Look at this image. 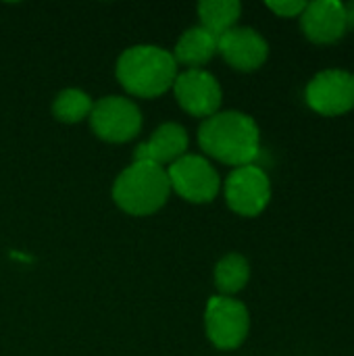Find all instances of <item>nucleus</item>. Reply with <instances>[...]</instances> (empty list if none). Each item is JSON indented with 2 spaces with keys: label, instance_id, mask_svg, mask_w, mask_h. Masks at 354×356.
Here are the masks:
<instances>
[{
  "label": "nucleus",
  "instance_id": "obj_14",
  "mask_svg": "<svg viewBox=\"0 0 354 356\" xmlns=\"http://www.w3.org/2000/svg\"><path fill=\"white\" fill-rule=\"evenodd\" d=\"M242 4L238 0H204L198 4V19L200 27L213 33L215 38H221L225 31L236 27V21L240 19Z\"/></svg>",
  "mask_w": 354,
  "mask_h": 356
},
{
  "label": "nucleus",
  "instance_id": "obj_3",
  "mask_svg": "<svg viewBox=\"0 0 354 356\" xmlns=\"http://www.w3.org/2000/svg\"><path fill=\"white\" fill-rule=\"evenodd\" d=\"M171 184L165 167L152 163L129 165L113 186V200L117 207L129 215L144 217L152 215L169 200Z\"/></svg>",
  "mask_w": 354,
  "mask_h": 356
},
{
  "label": "nucleus",
  "instance_id": "obj_2",
  "mask_svg": "<svg viewBox=\"0 0 354 356\" xmlns=\"http://www.w3.org/2000/svg\"><path fill=\"white\" fill-rule=\"evenodd\" d=\"M177 63L159 46H131L117 60V79L134 96L154 98L173 88Z\"/></svg>",
  "mask_w": 354,
  "mask_h": 356
},
{
  "label": "nucleus",
  "instance_id": "obj_4",
  "mask_svg": "<svg viewBox=\"0 0 354 356\" xmlns=\"http://www.w3.org/2000/svg\"><path fill=\"white\" fill-rule=\"evenodd\" d=\"M204 327L209 340L221 350L238 348L250 330L248 309L230 296H213L207 305Z\"/></svg>",
  "mask_w": 354,
  "mask_h": 356
},
{
  "label": "nucleus",
  "instance_id": "obj_9",
  "mask_svg": "<svg viewBox=\"0 0 354 356\" xmlns=\"http://www.w3.org/2000/svg\"><path fill=\"white\" fill-rule=\"evenodd\" d=\"M173 92L179 106L194 117H211L221 106V86L204 69H188L177 73L173 81Z\"/></svg>",
  "mask_w": 354,
  "mask_h": 356
},
{
  "label": "nucleus",
  "instance_id": "obj_17",
  "mask_svg": "<svg viewBox=\"0 0 354 356\" xmlns=\"http://www.w3.org/2000/svg\"><path fill=\"white\" fill-rule=\"evenodd\" d=\"M307 4L309 2L303 0H277V2H267V8H271L280 17H300Z\"/></svg>",
  "mask_w": 354,
  "mask_h": 356
},
{
  "label": "nucleus",
  "instance_id": "obj_15",
  "mask_svg": "<svg viewBox=\"0 0 354 356\" xmlns=\"http://www.w3.org/2000/svg\"><path fill=\"white\" fill-rule=\"evenodd\" d=\"M248 277H250L248 261L242 254H236V252L223 257L215 267V286L225 296L240 292L248 284Z\"/></svg>",
  "mask_w": 354,
  "mask_h": 356
},
{
  "label": "nucleus",
  "instance_id": "obj_11",
  "mask_svg": "<svg viewBox=\"0 0 354 356\" xmlns=\"http://www.w3.org/2000/svg\"><path fill=\"white\" fill-rule=\"evenodd\" d=\"M217 52L234 69L255 71L267 60L269 46L259 31L250 27H234L217 38Z\"/></svg>",
  "mask_w": 354,
  "mask_h": 356
},
{
  "label": "nucleus",
  "instance_id": "obj_18",
  "mask_svg": "<svg viewBox=\"0 0 354 356\" xmlns=\"http://www.w3.org/2000/svg\"><path fill=\"white\" fill-rule=\"evenodd\" d=\"M346 8V19H348V27H354V2H348L344 4Z\"/></svg>",
  "mask_w": 354,
  "mask_h": 356
},
{
  "label": "nucleus",
  "instance_id": "obj_5",
  "mask_svg": "<svg viewBox=\"0 0 354 356\" xmlns=\"http://www.w3.org/2000/svg\"><path fill=\"white\" fill-rule=\"evenodd\" d=\"M90 125L100 140L121 144L138 136L142 127V113L136 102L123 96H106L92 106Z\"/></svg>",
  "mask_w": 354,
  "mask_h": 356
},
{
  "label": "nucleus",
  "instance_id": "obj_13",
  "mask_svg": "<svg viewBox=\"0 0 354 356\" xmlns=\"http://www.w3.org/2000/svg\"><path fill=\"white\" fill-rule=\"evenodd\" d=\"M215 54H217V38L207 29H202L200 25L184 31L173 50L175 63H182L190 69H198L207 65Z\"/></svg>",
  "mask_w": 354,
  "mask_h": 356
},
{
  "label": "nucleus",
  "instance_id": "obj_16",
  "mask_svg": "<svg viewBox=\"0 0 354 356\" xmlns=\"http://www.w3.org/2000/svg\"><path fill=\"white\" fill-rule=\"evenodd\" d=\"M92 106H94L92 98L86 92L69 88V90H63L56 96V100L52 104V113L63 123H77V121L90 117Z\"/></svg>",
  "mask_w": 354,
  "mask_h": 356
},
{
  "label": "nucleus",
  "instance_id": "obj_12",
  "mask_svg": "<svg viewBox=\"0 0 354 356\" xmlns=\"http://www.w3.org/2000/svg\"><path fill=\"white\" fill-rule=\"evenodd\" d=\"M188 148V134L177 123H163L148 142L140 144L134 150V161L138 163H152V165H167L175 163L186 154Z\"/></svg>",
  "mask_w": 354,
  "mask_h": 356
},
{
  "label": "nucleus",
  "instance_id": "obj_10",
  "mask_svg": "<svg viewBox=\"0 0 354 356\" xmlns=\"http://www.w3.org/2000/svg\"><path fill=\"white\" fill-rule=\"evenodd\" d=\"M300 27L305 35L315 44H334L344 38L348 29L346 8L340 0H315L309 2L300 15Z\"/></svg>",
  "mask_w": 354,
  "mask_h": 356
},
{
  "label": "nucleus",
  "instance_id": "obj_1",
  "mask_svg": "<svg viewBox=\"0 0 354 356\" xmlns=\"http://www.w3.org/2000/svg\"><path fill=\"white\" fill-rule=\"evenodd\" d=\"M198 144L213 159L244 167L252 165L261 150V131L252 117L240 111L215 113L198 127Z\"/></svg>",
  "mask_w": 354,
  "mask_h": 356
},
{
  "label": "nucleus",
  "instance_id": "obj_7",
  "mask_svg": "<svg viewBox=\"0 0 354 356\" xmlns=\"http://www.w3.org/2000/svg\"><path fill=\"white\" fill-rule=\"evenodd\" d=\"M307 104L325 117H338L354 108V73L328 69L317 73L305 92Z\"/></svg>",
  "mask_w": 354,
  "mask_h": 356
},
{
  "label": "nucleus",
  "instance_id": "obj_8",
  "mask_svg": "<svg viewBox=\"0 0 354 356\" xmlns=\"http://www.w3.org/2000/svg\"><path fill=\"white\" fill-rule=\"evenodd\" d=\"M271 198V181L257 165L236 167L225 181V200L230 209L244 217H257Z\"/></svg>",
  "mask_w": 354,
  "mask_h": 356
},
{
  "label": "nucleus",
  "instance_id": "obj_6",
  "mask_svg": "<svg viewBox=\"0 0 354 356\" xmlns=\"http://www.w3.org/2000/svg\"><path fill=\"white\" fill-rule=\"evenodd\" d=\"M167 175L171 190H175L182 198L198 204L215 200L221 188L215 167L198 154H184L182 159L171 163Z\"/></svg>",
  "mask_w": 354,
  "mask_h": 356
}]
</instances>
